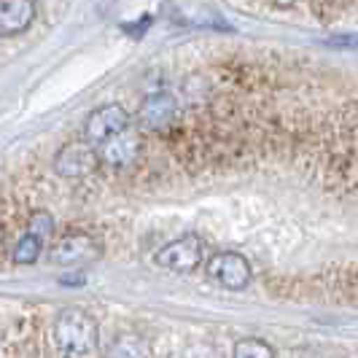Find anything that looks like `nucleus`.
Listing matches in <instances>:
<instances>
[{
  "mask_svg": "<svg viewBox=\"0 0 358 358\" xmlns=\"http://www.w3.org/2000/svg\"><path fill=\"white\" fill-rule=\"evenodd\" d=\"M52 342L57 358H92L97 350V323L84 310H62L54 321Z\"/></svg>",
  "mask_w": 358,
  "mask_h": 358,
  "instance_id": "f257e3e1",
  "label": "nucleus"
},
{
  "mask_svg": "<svg viewBox=\"0 0 358 358\" xmlns=\"http://www.w3.org/2000/svg\"><path fill=\"white\" fill-rule=\"evenodd\" d=\"M176 119H178V100L170 92L148 94L135 113L138 132H170Z\"/></svg>",
  "mask_w": 358,
  "mask_h": 358,
  "instance_id": "f03ea898",
  "label": "nucleus"
},
{
  "mask_svg": "<svg viewBox=\"0 0 358 358\" xmlns=\"http://www.w3.org/2000/svg\"><path fill=\"white\" fill-rule=\"evenodd\" d=\"M208 278L227 291H243L251 283V264L240 253L221 251L208 262Z\"/></svg>",
  "mask_w": 358,
  "mask_h": 358,
  "instance_id": "7ed1b4c3",
  "label": "nucleus"
},
{
  "mask_svg": "<svg viewBox=\"0 0 358 358\" xmlns=\"http://www.w3.org/2000/svg\"><path fill=\"white\" fill-rule=\"evenodd\" d=\"M97 164H100L97 151H94V145H90L87 141H71V143L62 145V148L57 151V157H54V170H57V176L68 180L90 176Z\"/></svg>",
  "mask_w": 358,
  "mask_h": 358,
  "instance_id": "20e7f679",
  "label": "nucleus"
},
{
  "mask_svg": "<svg viewBox=\"0 0 358 358\" xmlns=\"http://www.w3.org/2000/svg\"><path fill=\"white\" fill-rule=\"evenodd\" d=\"M127 127H132L129 122V113H127L122 106L110 103V106H103L97 110H92L87 124H84V135H87V143L90 145H103L106 141H110L113 135L124 132Z\"/></svg>",
  "mask_w": 358,
  "mask_h": 358,
  "instance_id": "39448f33",
  "label": "nucleus"
},
{
  "mask_svg": "<svg viewBox=\"0 0 358 358\" xmlns=\"http://www.w3.org/2000/svg\"><path fill=\"white\" fill-rule=\"evenodd\" d=\"M154 262L162 269H170V272H192L202 262V243L194 234L178 237V240L167 243L164 248H159L157 256H154Z\"/></svg>",
  "mask_w": 358,
  "mask_h": 358,
  "instance_id": "423d86ee",
  "label": "nucleus"
},
{
  "mask_svg": "<svg viewBox=\"0 0 358 358\" xmlns=\"http://www.w3.org/2000/svg\"><path fill=\"white\" fill-rule=\"evenodd\" d=\"M94 151H97V159L110 164V167H127V164H132V162L141 157V151H143V138H141L138 129L127 127L124 132L113 135L110 141H106L103 145H97Z\"/></svg>",
  "mask_w": 358,
  "mask_h": 358,
  "instance_id": "0eeeda50",
  "label": "nucleus"
},
{
  "mask_svg": "<svg viewBox=\"0 0 358 358\" xmlns=\"http://www.w3.org/2000/svg\"><path fill=\"white\" fill-rule=\"evenodd\" d=\"M38 17L36 0H0V38L22 36Z\"/></svg>",
  "mask_w": 358,
  "mask_h": 358,
  "instance_id": "6e6552de",
  "label": "nucleus"
},
{
  "mask_svg": "<svg viewBox=\"0 0 358 358\" xmlns=\"http://www.w3.org/2000/svg\"><path fill=\"white\" fill-rule=\"evenodd\" d=\"M97 256V245L94 240L87 234H65L54 243V248L49 251V259L54 264H62V267H73V264H81V262H90Z\"/></svg>",
  "mask_w": 358,
  "mask_h": 358,
  "instance_id": "1a4fd4ad",
  "label": "nucleus"
},
{
  "mask_svg": "<svg viewBox=\"0 0 358 358\" xmlns=\"http://www.w3.org/2000/svg\"><path fill=\"white\" fill-rule=\"evenodd\" d=\"M215 76H218L224 84L237 87V90H259V87L267 81V76H264L262 68L245 65V62H229V65H224V68H215Z\"/></svg>",
  "mask_w": 358,
  "mask_h": 358,
  "instance_id": "9d476101",
  "label": "nucleus"
},
{
  "mask_svg": "<svg viewBox=\"0 0 358 358\" xmlns=\"http://www.w3.org/2000/svg\"><path fill=\"white\" fill-rule=\"evenodd\" d=\"M148 356V345L141 334H132V331H127V334H119L113 345H110V350H108V358H145Z\"/></svg>",
  "mask_w": 358,
  "mask_h": 358,
  "instance_id": "9b49d317",
  "label": "nucleus"
},
{
  "mask_svg": "<svg viewBox=\"0 0 358 358\" xmlns=\"http://www.w3.org/2000/svg\"><path fill=\"white\" fill-rule=\"evenodd\" d=\"M43 245H46V240L43 237H38L33 232H24L19 237V243L14 245V253H11V259H14V264H36L38 259H41V253H43Z\"/></svg>",
  "mask_w": 358,
  "mask_h": 358,
  "instance_id": "f8f14e48",
  "label": "nucleus"
},
{
  "mask_svg": "<svg viewBox=\"0 0 358 358\" xmlns=\"http://www.w3.org/2000/svg\"><path fill=\"white\" fill-rule=\"evenodd\" d=\"M234 358H275L272 348L267 342L256 340V337H248V340H240L234 345Z\"/></svg>",
  "mask_w": 358,
  "mask_h": 358,
  "instance_id": "ddd939ff",
  "label": "nucleus"
},
{
  "mask_svg": "<svg viewBox=\"0 0 358 358\" xmlns=\"http://www.w3.org/2000/svg\"><path fill=\"white\" fill-rule=\"evenodd\" d=\"M27 232H33V234H38V237H43V240H49L54 232V218L46 213V210H36V213L30 215Z\"/></svg>",
  "mask_w": 358,
  "mask_h": 358,
  "instance_id": "4468645a",
  "label": "nucleus"
},
{
  "mask_svg": "<svg viewBox=\"0 0 358 358\" xmlns=\"http://www.w3.org/2000/svg\"><path fill=\"white\" fill-rule=\"evenodd\" d=\"M269 3H272V6H278V8H288L294 0H269Z\"/></svg>",
  "mask_w": 358,
  "mask_h": 358,
  "instance_id": "2eb2a0df",
  "label": "nucleus"
},
{
  "mask_svg": "<svg viewBox=\"0 0 358 358\" xmlns=\"http://www.w3.org/2000/svg\"><path fill=\"white\" fill-rule=\"evenodd\" d=\"M0 243H3V227H0Z\"/></svg>",
  "mask_w": 358,
  "mask_h": 358,
  "instance_id": "dca6fc26",
  "label": "nucleus"
}]
</instances>
